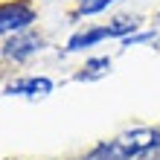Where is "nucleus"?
Returning <instances> with one entry per match:
<instances>
[{
	"instance_id": "nucleus-1",
	"label": "nucleus",
	"mask_w": 160,
	"mask_h": 160,
	"mask_svg": "<svg viewBox=\"0 0 160 160\" xmlns=\"http://www.w3.org/2000/svg\"><path fill=\"white\" fill-rule=\"evenodd\" d=\"M35 21V9L23 0H9L0 3V35L6 32H23Z\"/></svg>"
},
{
	"instance_id": "nucleus-2",
	"label": "nucleus",
	"mask_w": 160,
	"mask_h": 160,
	"mask_svg": "<svg viewBox=\"0 0 160 160\" xmlns=\"http://www.w3.org/2000/svg\"><path fill=\"white\" fill-rule=\"evenodd\" d=\"M114 143L128 157H137V154H146V152H152L154 146H160V128H134V131L119 134Z\"/></svg>"
},
{
	"instance_id": "nucleus-3",
	"label": "nucleus",
	"mask_w": 160,
	"mask_h": 160,
	"mask_svg": "<svg viewBox=\"0 0 160 160\" xmlns=\"http://www.w3.org/2000/svg\"><path fill=\"white\" fill-rule=\"evenodd\" d=\"M44 47V38L35 32H18L12 41L3 44V58H12V61H23L29 58V55H35Z\"/></svg>"
},
{
	"instance_id": "nucleus-4",
	"label": "nucleus",
	"mask_w": 160,
	"mask_h": 160,
	"mask_svg": "<svg viewBox=\"0 0 160 160\" xmlns=\"http://www.w3.org/2000/svg\"><path fill=\"white\" fill-rule=\"evenodd\" d=\"M9 96H47L52 93V82L47 76H29V79H18L6 88Z\"/></svg>"
},
{
	"instance_id": "nucleus-5",
	"label": "nucleus",
	"mask_w": 160,
	"mask_h": 160,
	"mask_svg": "<svg viewBox=\"0 0 160 160\" xmlns=\"http://www.w3.org/2000/svg\"><path fill=\"white\" fill-rule=\"evenodd\" d=\"M102 38H117L114 29L111 26H99V29H88V32H79V35H73L70 44H67V50L70 52H76V50H84V47H93V44H99Z\"/></svg>"
},
{
	"instance_id": "nucleus-6",
	"label": "nucleus",
	"mask_w": 160,
	"mask_h": 160,
	"mask_svg": "<svg viewBox=\"0 0 160 160\" xmlns=\"http://www.w3.org/2000/svg\"><path fill=\"white\" fill-rule=\"evenodd\" d=\"M88 160H131V157L122 152L117 143H105V146H99L96 152H90Z\"/></svg>"
},
{
	"instance_id": "nucleus-7",
	"label": "nucleus",
	"mask_w": 160,
	"mask_h": 160,
	"mask_svg": "<svg viewBox=\"0 0 160 160\" xmlns=\"http://www.w3.org/2000/svg\"><path fill=\"white\" fill-rule=\"evenodd\" d=\"M111 70V58H90L84 64V73H79V79H99Z\"/></svg>"
},
{
	"instance_id": "nucleus-8",
	"label": "nucleus",
	"mask_w": 160,
	"mask_h": 160,
	"mask_svg": "<svg viewBox=\"0 0 160 160\" xmlns=\"http://www.w3.org/2000/svg\"><path fill=\"white\" fill-rule=\"evenodd\" d=\"M111 3H117V0H79L76 15H96V12H102V9H108Z\"/></svg>"
},
{
	"instance_id": "nucleus-9",
	"label": "nucleus",
	"mask_w": 160,
	"mask_h": 160,
	"mask_svg": "<svg viewBox=\"0 0 160 160\" xmlns=\"http://www.w3.org/2000/svg\"><path fill=\"white\" fill-rule=\"evenodd\" d=\"M143 160H160V146H154L152 152H146V154H143Z\"/></svg>"
},
{
	"instance_id": "nucleus-10",
	"label": "nucleus",
	"mask_w": 160,
	"mask_h": 160,
	"mask_svg": "<svg viewBox=\"0 0 160 160\" xmlns=\"http://www.w3.org/2000/svg\"><path fill=\"white\" fill-rule=\"evenodd\" d=\"M157 23H160V15H157Z\"/></svg>"
}]
</instances>
